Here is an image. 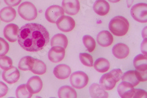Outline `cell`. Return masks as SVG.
<instances>
[{
  "label": "cell",
  "instance_id": "obj_1",
  "mask_svg": "<svg viewBox=\"0 0 147 98\" xmlns=\"http://www.w3.org/2000/svg\"><path fill=\"white\" fill-rule=\"evenodd\" d=\"M50 41V34L41 24L27 23L19 30L18 41L24 50L31 52L41 51Z\"/></svg>",
  "mask_w": 147,
  "mask_h": 98
},
{
  "label": "cell",
  "instance_id": "obj_2",
  "mask_svg": "<svg viewBox=\"0 0 147 98\" xmlns=\"http://www.w3.org/2000/svg\"><path fill=\"white\" fill-rule=\"evenodd\" d=\"M129 23L122 16L114 17L109 23V29L114 35L118 36L125 35L128 31Z\"/></svg>",
  "mask_w": 147,
  "mask_h": 98
},
{
  "label": "cell",
  "instance_id": "obj_3",
  "mask_svg": "<svg viewBox=\"0 0 147 98\" xmlns=\"http://www.w3.org/2000/svg\"><path fill=\"white\" fill-rule=\"evenodd\" d=\"M146 60V55L144 54H139L134 59V66L136 69V70L135 71L138 79L141 82L147 81Z\"/></svg>",
  "mask_w": 147,
  "mask_h": 98
},
{
  "label": "cell",
  "instance_id": "obj_4",
  "mask_svg": "<svg viewBox=\"0 0 147 98\" xmlns=\"http://www.w3.org/2000/svg\"><path fill=\"white\" fill-rule=\"evenodd\" d=\"M20 16L26 21L34 20L38 15L35 6L30 2L22 3L18 8Z\"/></svg>",
  "mask_w": 147,
  "mask_h": 98
},
{
  "label": "cell",
  "instance_id": "obj_5",
  "mask_svg": "<svg viewBox=\"0 0 147 98\" xmlns=\"http://www.w3.org/2000/svg\"><path fill=\"white\" fill-rule=\"evenodd\" d=\"M88 81V75L82 71L74 72L70 77V83L72 87L76 89H82L86 87Z\"/></svg>",
  "mask_w": 147,
  "mask_h": 98
},
{
  "label": "cell",
  "instance_id": "obj_6",
  "mask_svg": "<svg viewBox=\"0 0 147 98\" xmlns=\"http://www.w3.org/2000/svg\"><path fill=\"white\" fill-rule=\"evenodd\" d=\"M147 4L138 3L134 5L131 9V14L132 18L139 22L145 23L147 22Z\"/></svg>",
  "mask_w": 147,
  "mask_h": 98
},
{
  "label": "cell",
  "instance_id": "obj_7",
  "mask_svg": "<svg viewBox=\"0 0 147 98\" xmlns=\"http://www.w3.org/2000/svg\"><path fill=\"white\" fill-rule=\"evenodd\" d=\"M64 14V11L59 5H52L48 7L45 11V18L48 21L51 23H56L58 19L63 16Z\"/></svg>",
  "mask_w": 147,
  "mask_h": 98
},
{
  "label": "cell",
  "instance_id": "obj_8",
  "mask_svg": "<svg viewBox=\"0 0 147 98\" xmlns=\"http://www.w3.org/2000/svg\"><path fill=\"white\" fill-rule=\"evenodd\" d=\"M58 28L63 32H70L74 29L76 22L69 16L63 15L56 22Z\"/></svg>",
  "mask_w": 147,
  "mask_h": 98
},
{
  "label": "cell",
  "instance_id": "obj_9",
  "mask_svg": "<svg viewBox=\"0 0 147 98\" xmlns=\"http://www.w3.org/2000/svg\"><path fill=\"white\" fill-rule=\"evenodd\" d=\"M3 79L9 84H13L18 82L20 77V73L18 69L15 66L5 69L3 72Z\"/></svg>",
  "mask_w": 147,
  "mask_h": 98
},
{
  "label": "cell",
  "instance_id": "obj_10",
  "mask_svg": "<svg viewBox=\"0 0 147 98\" xmlns=\"http://www.w3.org/2000/svg\"><path fill=\"white\" fill-rule=\"evenodd\" d=\"M62 7L65 13L70 15L77 14L80 9L78 0H63Z\"/></svg>",
  "mask_w": 147,
  "mask_h": 98
},
{
  "label": "cell",
  "instance_id": "obj_11",
  "mask_svg": "<svg viewBox=\"0 0 147 98\" xmlns=\"http://www.w3.org/2000/svg\"><path fill=\"white\" fill-rule=\"evenodd\" d=\"M65 48L59 46H54L48 52V58L52 62L58 63L65 57Z\"/></svg>",
  "mask_w": 147,
  "mask_h": 98
},
{
  "label": "cell",
  "instance_id": "obj_12",
  "mask_svg": "<svg viewBox=\"0 0 147 98\" xmlns=\"http://www.w3.org/2000/svg\"><path fill=\"white\" fill-rule=\"evenodd\" d=\"M19 30V27L16 24L9 23L4 29V35L8 41L14 42L18 40Z\"/></svg>",
  "mask_w": 147,
  "mask_h": 98
},
{
  "label": "cell",
  "instance_id": "obj_13",
  "mask_svg": "<svg viewBox=\"0 0 147 98\" xmlns=\"http://www.w3.org/2000/svg\"><path fill=\"white\" fill-rule=\"evenodd\" d=\"M26 85L28 89L32 94L40 92L43 87L42 81L40 77L38 76H34L30 78Z\"/></svg>",
  "mask_w": 147,
  "mask_h": 98
},
{
  "label": "cell",
  "instance_id": "obj_14",
  "mask_svg": "<svg viewBox=\"0 0 147 98\" xmlns=\"http://www.w3.org/2000/svg\"><path fill=\"white\" fill-rule=\"evenodd\" d=\"M117 82L113 75L109 72L101 77L100 81V85L105 91H111L115 87Z\"/></svg>",
  "mask_w": 147,
  "mask_h": 98
},
{
  "label": "cell",
  "instance_id": "obj_15",
  "mask_svg": "<svg viewBox=\"0 0 147 98\" xmlns=\"http://www.w3.org/2000/svg\"><path fill=\"white\" fill-rule=\"evenodd\" d=\"M117 90L120 97L123 98H132L134 89L131 83L125 81H122L118 85Z\"/></svg>",
  "mask_w": 147,
  "mask_h": 98
},
{
  "label": "cell",
  "instance_id": "obj_16",
  "mask_svg": "<svg viewBox=\"0 0 147 98\" xmlns=\"http://www.w3.org/2000/svg\"><path fill=\"white\" fill-rule=\"evenodd\" d=\"M98 44L103 47H107L113 43L114 38L112 34L108 31H101L97 35Z\"/></svg>",
  "mask_w": 147,
  "mask_h": 98
},
{
  "label": "cell",
  "instance_id": "obj_17",
  "mask_svg": "<svg viewBox=\"0 0 147 98\" xmlns=\"http://www.w3.org/2000/svg\"><path fill=\"white\" fill-rule=\"evenodd\" d=\"M53 73L57 78L65 79L71 75V69L69 66L65 64H60L54 68Z\"/></svg>",
  "mask_w": 147,
  "mask_h": 98
},
{
  "label": "cell",
  "instance_id": "obj_18",
  "mask_svg": "<svg viewBox=\"0 0 147 98\" xmlns=\"http://www.w3.org/2000/svg\"><path fill=\"white\" fill-rule=\"evenodd\" d=\"M113 54L118 59H124L129 54V48L125 44L118 43L113 48Z\"/></svg>",
  "mask_w": 147,
  "mask_h": 98
},
{
  "label": "cell",
  "instance_id": "obj_19",
  "mask_svg": "<svg viewBox=\"0 0 147 98\" xmlns=\"http://www.w3.org/2000/svg\"><path fill=\"white\" fill-rule=\"evenodd\" d=\"M93 9L96 14L104 16L109 13L110 7L105 0H96L94 4Z\"/></svg>",
  "mask_w": 147,
  "mask_h": 98
},
{
  "label": "cell",
  "instance_id": "obj_20",
  "mask_svg": "<svg viewBox=\"0 0 147 98\" xmlns=\"http://www.w3.org/2000/svg\"><path fill=\"white\" fill-rule=\"evenodd\" d=\"M16 11L11 7H7L0 11V19L5 22H9L16 17Z\"/></svg>",
  "mask_w": 147,
  "mask_h": 98
},
{
  "label": "cell",
  "instance_id": "obj_21",
  "mask_svg": "<svg viewBox=\"0 0 147 98\" xmlns=\"http://www.w3.org/2000/svg\"><path fill=\"white\" fill-rule=\"evenodd\" d=\"M91 96L94 98H107L108 93L97 83L92 84L89 89Z\"/></svg>",
  "mask_w": 147,
  "mask_h": 98
},
{
  "label": "cell",
  "instance_id": "obj_22",
  "mask_svg": "<svg viewBox=\"0 0 147 98\" xmlns=\"http://www.w3.org/2000/svg\"><path fill=\"white\" fill-rule=\"evenodd\" d=\"M30 70L36 75H43L47 71V66L42 60L33 58Z\"/></svg>",
  "mask_w": 147,
  "mask_h": 98
},
{
  "label": "cell",
  "instance_id": "obj_23",
  "mask_svg": "<svg viewBox=\"0 0 147 98\" xmlns=\"http://www.w3.org/2000/svg\"><path fill=\"white\" fill-rule=\"evenodd\" d=\"M59 98H76L77 93L74 89L69 86H64L61 87L58 92Z\"/></svg>",
  "mask_w": 147,
  "mask_h": 98
},
{
  "label": "cell",
  "instance_id": "obj_24",
  "mask_svg": "<svg viewBox=\"0 0 147 98\" xmlns=\"http://www.w3.org/2000/svg\"><path fill=\"white\" fill-rule=\"evenodd\" d=\"M68 41L67 36L63 34H57L53 36L51 41V45L54 46H59L64 48L67 47Z\"/></svg>",
  "mask_w": 147,
  "mask_h": 98
},
{
  "label": "cell",
  "instance_id": "obj_25",
  "mask_svg": "<svg viewBox=\"0 0 147 98\" xmlns=\"http://www.w3.org/2000/svg\"><path fill=\"white\" fill-rule=\"evenodd\" d=\"M121 79L122 81H125L131 83L134 87L137 86L140 82L135 70L127 71L122 75Z\"/></svg>",
  "mask_w": 147,
  "mask_h": 98
},
{
  "label": "cell",
  "instance_id": "obj_26",
  "mask_svg": "<svg viewBox=\"0 0 147 98\" xmlns=\"http://www.w3.org/2000/svg\"><path fill=\"white\" fill-rule=\"evenodd\" d=\"M110 68L109 61L104 58L97 59L94 63V68L98 72L104 73L107 72Z\"/></svg>",
  "mask_w": 147,
  "mask_h": 98
},
{
  "label": "cell",
  "instance_id": "obj_27",
  "mask_svg": "<svg viewBox=\"0 0 147 98\" xmlns=\"http://www.w3.org/2000/svg\"><path fill=\"white\" fill-rule=\"evenodd\" d=\"M16 95L18 98H30L32 96V93L28 89L26 84L20 85L16 89Z\"/></svg>",
  "mask_w": 147,
  "mask_h": 98
},
{
  "label": "cell",
  "instance_id": "obj_28",
  "mask_svg": "<svg viewBox=\"0 0 147 98\" xmlns=\"http://www.w3.org/2000/svg\"><path fill=\"white\" fill-rule=\"evenodd\" d=\"M32 59L33 58L30 56H26L21 58L18 64L19 69L24 71L30 70Z\"/></svg>",
  "mask_w": 147,
  "mask_h": 98
},
{
  "label": "cell",
  "instance_id": "obj_29",
  "mask_svg": "<svg viewBox=\"0 0 147 98\" xmlns=\"http://www.w3.org/2000/svg\"><path fill=\"white\" fill-rule=\"evenodd\" d=\"M82 41L84 46L90 52H92L94 51L96 46V43L94 39L91 36L86 35L83 36Z\"/></svg>",
  "mask_w": 147,
  "mask_h": 98
},
{
  "label": "cell",
  "instance_id": "obj_30",
  "mask_svg": "<svg viewBox=\"0 0 147 98\" xmlns=\"http://www.w3.org/2000/svg\"><path fill=\"white\" fill-rule=\"evenodd\" d=\"M80 59L82 64L85 66L88 67H91L93 66V58L88 53H81L80 54Z\"/></svg>",
  "mask_w": 147,
  "mask_h": 98
},
{
  "label": "cell",
  "instance_id": "obj_31",
  "mask_svg": "<svg viewBox=\"0 0 147 98\" xmlns=\"http://www.w3.org/2000/svg\"><path fill=\"white\" fill-rule=\"evenodd\" d=\"M13 66V60L7 56H0V68L5 70Z\"/></svg>",
  "mask_w": 147,
  "mask_h": 98
},
{
  "label": "cell",
  "instance_id": "obj_32",
  "mask_svg": "<svg viewBox=\"0 0 147 98\" xmlns=\"http://www.w3.org/2000/svg\"><path fill=\"white\" fill-rule=\"evenodd\" d=\"M9 50L8 43L3 38L0 37V56L6 55Z\"/></svg>",
  "mask_w": 147,
  "mask_h": 98
},
{
  "label": "cell",
  "instance_id": "obj_33",
  "mask_svg": "<svg viewBox=\"0 0 147 98\" xmlns=\"http://www.w3.org/2000/svg\"><path fill=\"white\" fill-rule=\"evenodd\" d=\"M147 97V93L145 91L141 89H134L132 98H141Z\"/></svg>",
  "mask_w": 147,
  "mask_h": 98
},
{
  "label": "cell",
  "instance_id": "obj_34",
  "mask_svg": "<svg viewBox=\"0 0 147 98\" xmlns=\"http://www.w3.org/2000/svg\"><path fill=\"white\" fill-rule=\"evenodd\" d=\"M110 73L113 75V77H114L117 82L121 79V78L122 75H123V73H122V72L120 69H113L110 72Z\"/></svg>",
  "mask_w": 147,
  "mask_h": 98
},
{
  "label": "cell",
  "instance_id": "obj_35",
  "mask_svg": "<svg viewBox=\"0 0 147 98\" xmlns=\"http://www.w3.org/2000/svg\"><path fill=\"white\" fill-rule=\"evenodd\" d=\"M8 91L7 85L3 82L0 81V97L5 96Z\"/></svg>",
  "mask_w": 147,
  "mask_h": 98
},
{
  "label": "cell",
  "instance_id": "obj_36",
  "mask_svg": "<svg viewBox=\"0 0 147 98\" xmlns=\"http://www.w3.org/2000/svg\"><path fill=\"white\" fill-rule=\"evenodd\" d=\"M5 3L8 7H16L21 2V0H4Z\"/></svg>",
  "mask_w": 147,
  "mask_h": 98
},
{
  "label": "cell",
  "instance_id": "obj_37",
  "mask_svg": "<svg viewBox=\"0 0 147 98\" xmlns=\"http://www.w3.org/2000/svg\"><path fill=\"white\" fill-rule=\"evenodd\" d=\"M141 51L144 55H146V38L144 40L142 43Z\"/></svg>",
  "mask_w": 147,
  "mask_h": 98
},
{
  "label": "cell",
  "instance_id": "obj_38",
  "mask_svg": "<svg viewBox=\"0 0 147 98\" xmlns=\"http://www.w3.org/2000/svg\"><path fill=\"white\" fill-rule=\"evenodd\" d=\"M108 1L109 2H111L112 3H118L121 0H108Z\"/></svg>",
  "mask_w": 147,
  "mask_h": 98
}]
</instances>
